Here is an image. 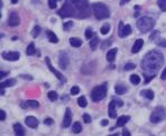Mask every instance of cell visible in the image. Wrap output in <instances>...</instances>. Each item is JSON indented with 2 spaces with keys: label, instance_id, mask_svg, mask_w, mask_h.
<instances>
[{
  "label": "cell",
  "instance_id": "44",
  "mask_svg": "<svg viewBox=\"0 0 166 136\" xmlns=\"http://www.w3.org/2000/svg\"><path fill=\"white\" fill-rule=\"evenodd\" d=\"M158 35H159V31H154V32H153V35L150 36V39H154V38H156V37H158Z\"/></svg>",
  "mask_w": 166,
  "mask_h": 136
},
{
  "label": "cell",
  "instance_id": "8",
  "mask_svg": "<svg viewBox=\"0 0 166 136\" xmlns=\"http://www.w3.org/2000/svg\"><path fill=\"white\" fill-rule=\"evenodd\" d=\"M118 30H119V36H120L121 38H125V37L130 35L132 29H131L130 25H123V21H120V23H119Z\"/></svg>",
  "mask_w": 166,
  "mask_h": 136
},
{
  "label": "cell",
  "instance_id": "21",
  "mask_svg": "<svg viewBox=\"0 0 166 136\" xmlns=\"http://www.w3.org/2000/svg\"><path fill=\"white\" fill-rule=\"evenodd\" d=\"M14 132L16 133V135H25V129L24 127L19 124V123H16L14 124Z\"/></svg>",
  "mask_w": 166,
  "mask_h": 136
},
{
  "label": "cell",
  "instance_id": "29",
  "mask_svg": "<svg viewBox=\"0 0 166 136\" xmlns=\"http://www.w3.org/2000/svg\"><path fill=\"white\" fill-rule=\"evenodd\" d=\"M130 83L131 84H134V85H138L139 83H140V78H139L138 75H131L130 76Z\"/></svg>",
  "mask_w": 166,
  "mask_h": 136
},
{
  "label": "cell",
  "instance_id": "35",
  "mask_svg": "<svg viewBox=\"0 0 166 136\" xmlns=\"http://www.w3.org/2000/svg\"><path fill=\"white\" fill-rule=\"evenodd\" d=\"M136 68V65L135 64H132V62H128V64H126L125 65V67H123V69L126 70V71H128V70H132Z\"/></svg>",
  "mask_w": 166,
  "mask_h": 136
},
{
  "label": "cell",
  "instance_id": "20",
  "mask_svg": "<svg viewBox=\"0 0 166 136\" xmlns=\"http://www.w3.org/2000/svg\"><path fill=\"white\" fill-rule=\"evenodd\" d=\"M129 121V116H120L118 118V121H117V124H116V127H123L126 125V123H128Z\"/></svg>",
  "mask_w": 166,
  "mask_h": 136
},
{
  "label": "cell",
  "instance_id": "6",
  "mask_svg": "<svg viewBox=\"0 0 166 136\" xmlns=\"http://www.w3.org/2000/svg\"><path fill=\"white\" fill-rule=\"evenodd\" d=\"M165 117H166V110L164 109V107H156L153 110L152 115H150V122L156 124V123L164 121Z\"/></svg>",
  "mask_w": 166,
  "mask_h": 136
},
{
  "label": "cell",
  "instance_id": "2",
  "mask_svg": "<svg viewBox=\"0 0 166 136\" xmlns=\"http://www.w3.org/2000/svg\"><path fill=\"white\" fill-rule=\"evenodd\" d=\"M57 15L62 18L65 17H74V16L79 15V10L76 9L74 4L72 2L71 0H66L63 4V7L57 11Z\"/></svg>",
  "mask_w": 166,
  "mask_h": 136
},
{
  "label": "cell",
  "instance_id": "19",
  "mask_svg": "<svg viewBox=\"0 0 166 136\" xmlns=\"http://www.w3.org/2000/svg\"><path fill=\"white\" fill-rule=\"evenodd\" d=\"M117 51H118L117 48H112V49H110V50L108 51L107 53V60L108 62H112L113 60H115L116 55H117Z\"/></svg>",
  "mask_w": 166,
  "mask_h": 136
},
{
  "label": "cell",
  "instance_id": "7",
  "mask_svg": "<svg viewBox=\"0 0 166 136\" xmlns=\"http://www.w3.org/2000/svg\"><path fill=\"white\" fill-rule=\"evenodd\" d=\"M71 1L79 10V15L83 14L84 17L89 16V1L88 0H71Z\"/></svg>",
  "mask_w": 166,
  "mask_h": 136
},
{
  "label": "cell",
  "instance_id": "13",
  "mask_svg": "<svg viewBox=\"0 0 166 136\" xmlns=\"http://www.w3.org/2000/svg\"><path fill=\"white\" fill-rule=\"evenodd\" d=\"M72 123V112L70 108H66L63 118V127H69Z\"/></svg>",
  "mask_w": 166,
  "mask_h": 136
},
{
  "label": "cell",
  "instance_id": "9",
  "mask_svg": "<svg viewBox=\"0 0 166 136\" xmlns=\"http://www.w3.org/2000/svg\"><path fill=\"white\" fill-rule=\"evenodd\" d=\"M45 62H46V65H47L48 69L51 70L52 73H53V74L55 75V76H56V78H59V80H61V82H62V83L66 82V79H65V78H64L63 74H61V73H59V70H56L55 68H54V67L52 66V64H51V59L48 58V57H46V58H45Z\"/></svg>",
  "mask_w": 166,
  "mask_h": 136
},
{
  "label": "cell",
  "instance_id": "31",
  "mask_svg": "<svg viewBox=\"0 0 166 136\" xmlns=\"http://www.w3.org/2000/svg\"><path fill=\"white\" fill-rule=\"evenodd\" d=\"M100 31H101V34H103V35L108 34V32L110 31V25H109V23H104L102 27H101Z\"/></svg>",
  "mask_w": 166,
  "mask_h": 136
},
{
  "label": "cell",
  "instance_id": "52",
  "mask_svg": "<svg viewBox=\"0 0 166 136\" xmlns=\"http://www.w3.org/2000/svg\"><path fill=\"white\" fill-rule=\"evenodd\" d=\"M0 94H1V96H2V95L5 94V89H4V88H1V90H0Z\"/></svg>",
  "mask_w": 166,
  "mask_h": 136
},
{
  "label": "cell",
  "instance_id": "48",
  "mask_svg": "<svg viewBox=\"0 0 166 136\" xmlns=\"http://www.w3.org/2000/svg\"><path fill=\"white\" fill-rule=\"evenodd\" d=\"M158 46H161V47H166V40H162L161 43H158Z\"/></svg>",
  "mask_w": 166,
  "mask_h": 136
},
{
  "label": "cell",
  "instance_id": "51",
  "mask_svg": "<svg viewBox=\"0 0 166 136\" xmlns=\"http://www.w3.org/2000/svg\"><path fill=\"white\" fill-rule=\"evenodd\" d=\"M108 123H109V122H108L107 119H103V121L101 122V125H102V126H107Z\"/></svg>",
  "mask_w": 166,
  "mask_h": 136
},
{
  "label": "cell",
  "instance_id": "22",
  "mask_svg": "<svg viewBox=\"0 0 166 136\" xmlns=\"http://www.w3.org/2000/svg\"><path fill=\"white\" fill-rule=\"evenodd\" d=\"M70 44H71L72 47H75V48H78V47H81L82 46V40L80 38H75V37H72L70 38Z\"/></svg>",
  "mask_w": 166,
  "mask_h": 136
},
{
  "label": "cell",
  "instance_id": "1",
  "mask_svg": "<svg viewBox=\"0 0 166 136\" xmlns=\"http://www.w3.org/2000/svg\"><path fill=\"white\" fill-rule=\"evenodd\" d=\"M163 64H164V56L162 53L152 50L146 54L142 62V68L145 76V84H148L156 76L157 71L162 68Z\"/></svg>",
  "mask_w": 166,
  "mask_h": 136
},
{
  "label": "cell",
  "instance_id": "25",
  "mask_svg": "<svg viewBox=\"0 0 166 136\" xmlns=\"http://www.w3.org/2000/svg\"><path fill=\"white\" fill-rule=\"evenodd\" d=\"M72 132L74 133V134H79V133L82 132V125H81V123H80V122H75L74 124H73Z\"/></svg>",
  "mask_w": 166,
  "mask_h": 136
},
{
  "label": "cell",
  "instance_id": "10",
  "mask_svg": "<svg viewBox=\"0 0 166 136\" xmlns=\"http://www.w3.org/2000/svg\"><path fill=\"white\" fill-rule=\"evenodd\" d=\"M2 58L6 59V60H9V62H16L18 60L20 57V54L17 53V51H5L1 54Z\"/></svg>",
  "mask_w": 166,
  "mask_h": 136
},
{
  "label": "cell",
  "instance_id": "23",
  "mask_svg": "<svg viewBox=\"0 0 166 136\" xmlns=\"http://www.w3.org/2000/svg\"><path fill=\"white\" fill-rule=\"evenodd\" d=\"M16 84V80L15 79H7V80H5V82H1L0 84V87L1 88H6V87H11Z\"/></svg>",
  "mask_w": 166,
  "mask_h": 136
},
{
  "label": "cell",
  "instance_id": "28",
  "mask_svg": "<svg viewBox=\"0 0 166 136\" xmlns=\"http://www.w3.org/2000/svg\"><path fill=\"white\" fill-rule=\"evenodd\" d=\"M35 45H34V43H30L29 44V46L27 47V50H26V54L28 55V56H33V55L35 54Z\"/></svg>",
  "mask_w": 166,
  "mask_h": 136
},
{
  "label": "cell",
  "instance_id": "15",
  "mask_svg": "<svg viewBox=\"0 0 166 136\" xmlns=\"http://www.w3.org/2000/svg\"><path fill=\"white\" fill-rule=\"evenodd\" d=\"M25 123L27 126H29L30 128H36L37 126H38V121L36 119L34 116H28L26 117V119H25Z\"/></svg>",
  "mask_w": 166,
  "mask_h": 136
},
{
  "label": "cell",
  "instance_id": "18",
  "mask_svg": "<svg viewBox=\"0 0 166 136\" xmlns=\"http://www.w3.org/2000/svg\"><path fill=\"white\" fill-rule=\"evenodd\" d=\"M46 36H47L49 43H52V44H57L59 43V38H57V36H56L52 30L46 31Z\"/></svg>",
  "mask_w": 166,
  "mask_h": 136
},
{
  "label": "cell",
  "instance_id": "3",
  "mask_svg": "<svg viewBox=\"0 0 166 136\" xmlns=\"http://www.w3.org/2000/svg\"><path fill=\"white\" fill-rule=\"evenodd\" d=\"M91 7H92L93 14H94L97 19L103 20V19H107V18L110 17V10H109V8H108L104 4L97 2V4L92 5Z\"/></svg>",
  "mask_w": 166,
  "mask_h": 136
},
{
  "label": "cell",
  "instance_id": "38",
  "mask_svg": "<svg viewBox=\"0 0 166 136\" xmlns=\"http://www.w3.org/2000/svg\"><path fill=\"white\" fill-rule=\"evenodd\" d=\"M72 27H73V23H72V21H67V23H64L63 29H64L65 31H67V30H70V29H71Z\"/></svg>",
  "mask_w": 166,
  "mask_h": 136
},
{
  "label": "cell",
  "instance_id": "11",
  "mask_svg": "<svg viewBox=\"0 0 166 136\" xmlns=\"http://www.w3.org/2000/svg\"><path fill=\"white\" fill-rule=\"evenodd\" d=\"M59 67L62 69H66L69 67V64H70V60H69V56H67L64 51H62L59 54Z\"/></svg>",
  "mask_w": 166,
  "mask_h": 136
},
{
  "label": "cell",
  "instance_id": "14",
  "mask_svg": "<svg viewBox=\"0 0 166 136\" xmlns=\"http://www.w3.org/2000/svg\"><path fill=\"white\" fill-rule=\"evenodd\" d=\"M116 107H117V104H116L115 99L110 101V104L108 106V114L111 118H116L117 117V110H116Z\"/></svg>",
  "mask_w": 166,
  "mask_h": 136
},
{
  "label": "cell",
  "instance_id": "27",
  "mask_svg": "<svg viewBox=\"0 0 166 136\" xmlns=\"http://www.w3.org/2000/svg\"><path fill=\"white\" fill-rule=\"evenodd\" d=\"M99 45V38L97 37V36H93L91 39V41H90V47H91L92 50H95L97 49V47Z\"/></svg>",
  "mask_w": 166,
  "mask_h": 136
},
{
  "label": "cell",
  "instance_id": "24",
  "mask_svg": "<svg viewBox=\"0 0 166 136\" xmlns=\"http://www.w3.org/2000/svg\"><path fill=\"white\" fill-rule=\"evenodd\" d=\"M140 94H142V96L148 98V99H153L154 98V93H153V90L150 89H144L140 92Z\"/></svg>",
  "mask_w": 166,
  "mask_h": 136
},
{
  "label": "cell",
  "instance_id": "37",
  "mask_svg": "<svg viewBox=\"0 0 166 136\" xmlns=\"http://www.w3.org/2000/svg\"><path fill=\"white\" fill-rule=\"evenodd\" d=\"M57 1L59 0H48V6L51 9H55L56 6H57Z\"/></svg>",
  "mask_w": 166,
  "mask_h": 136
},
{
  "label": "cell",
  "instance_id": "5",
  "mask_svg": "<svg viewBox=\"0 0 166 136\" xmlns=\"http://www.w3.org/2000/svg\"><path fill=\"white\" fill-rule=\"evenodd\" d=\"M106 95H107V86L106 84H103V85L97 86L92 89L91 99L93 101H100L106 97Z\"/></svg>",
  "mask_w": 166,
  "mask_h": 136
},
{
  "label": "cell",
  "instance_id": "34",
  "mask_svg": "<svg viewBox=\"0 0 166 136\" xmlns=\"http://www.w3.org/2000/svg\"><path fill=\"white\" fill-rule=\"evenodd\" d=\"M40 34V26H35L34 29L32 30V36L34 37V38H36V37H38Z\"/></svg>",
  "mask_w": 166,
  "mask_h": 136
},
{
  "label": "cell",
  "instance_id": "32",
  "mask_svg": "<svg viewBox=\"0 0 166 136\" xmlns=\"http://www.w3.org/2000/svg\"><path fill=\"white\" fill-rule=\"evenodd\" d=\"M157 5L162 11H166V0H157Z\"/></svg>",
  "mask_w": 166,
  "mask_h": 136
},
{
  "label": "cell",
  "instance_id": "4",
  "mask_svg": "<svg viewBox=\"0 0 166 136\" xmlns=\"http://www.w3.org/2000/svg\"><path fill=\"white\" fill-rule=\"evenodd\" d=\"M153 27H154V20L150 17H142L137 21V28L144 34L150 31L153 29Z\"/></svg>",
  "mask_w": 166,
  "mask_h": 136
},
{
  "label": "cell",
  "instance_id": "39",
  "mask_svg": "<svg viewBox=\"0 0 166 136\" xmlns=\"http://www.w3.org/2000/svg\"><path fill=\"white\" fill-rule=\"evenodd\" d=\"M83 121H84V123H87V124H89V123H91V116L89 115V114H83Z\"/></svg>",
  "mask_w": 166,
  "mask_h": 136
},
{
  "label": "cell",
  "instance_id": "12",
  "mask_svg": "<svg viewBox=\"0 0 166 136\" xmlns=\"http://www.w3.org/2000/svg\"><path fill=\"white\" fill-rule=\"evenodd\" d=\"M8 23L10 27H17L18 25L20 23V18L17 12H11L9 15V20H8Z\"/></svg>",
  "mask_w": 166,
  "mask_h": 136
},
{
  "label": "cell",
  "instance_id": "45",
  "mask_svg": "<svg viewBox=\"0 0 166 136\" xmlns=\"http://www.w3.org/2000/svg\"><path fill=\"white\" fill-rule=\"evenodd\" d=\"M161 78H162L163 80H165V79H166V67L164 68V70H163V73H162V76H161Z\"/></svg>",
  "mask_w": 166,
  "mask_h": 136
},
{
  "label": "cell",
  "instance_id": "50",
  "mask_svg": "<svg viewBox=\"0 0 166 136\" xmlns=\"http://www.w3.org/2000/svg\"><path fill=\"white\" fill-rule=\"evenodd\" d=\"M7 75H8V73H5V71H0V77H1V78L6 77Z\"/></svg>",
  "mask_w": 166,
  "mask_h": 136
},
{
  "label": "cell",
  "instance_id": "43",
  "mask_svg": "<svg viewBox=\"0 0 166 136\" xmlns=\"http://www.w3.org/2000/svg\"><path fill=\"white\" fill-rule=\"evenodd\" d=\"M44 123L46 125H53V123H54V121L52 119V118H46L45 121H44Z\"/></svg>",
  "mask_w": 166,
  "mask_h": 136
},
{
  "label": "cell",
  "instance_id": "53",
  "mask_svg": "<svg viewBox=\"0 0 166 136\" xmlns=\"http://www.w3.org/2000/svg\"><path fill=\"white\" fill-rule=\"evenodd\" d=\"M18 2V0H11V4H17Z\"/></svg>",
  "mask_w": 166,
  "mask_h": 136
},
{
  "label": "cell",
  "instance_id": "49",
  "mask_svg": "<svg viewBox=\"0 0 166 136\" xmlns=\"http://www.w3.org/2000/svg\"><path fill=\"white\" fill-rule=\"evenodd\" d=\"M130 0H120V6H123V5H126L127 2H129Z\"/></svg>",
  "mask_w": 166,
  "mask_h": 136
},
{
  "label": "cell",
  "instance_id": "30",
  "mask_svg": "<svg viewBox=\"0 0 166 136\" xmlns=\"http://www.w3.org/2000/svg\"><path fill=\"white\" fill-rule=\"evenodd\" d=\"M78 104H79L80 107H87V106H88L87 98L84 97V96H81V97L78 99Z\"/></svg>",
  "mask_w": 166,
  "mask_h": 136
},
{
  "label": "cell",
  "instance_id": "36",
  "mask_svg": "<svg viewBox=\"0 0 166 136\" xmlns=\"http://www.w3.org/2000/svg\"><path fill=\"white\" fill-rule=\"evenodd\" d=\"M85 37L87 39H91L93 37V30H92L91 28H87V30H85Z\"/></svg>",
  "mask_w": 166,
  "mask_h": 136
},
{
  "label": "cell",
  "instance_id": "42",
  "mask_svg": "<svg viewBox=\"0 0 166 136\" xmlns=\"http://www.w3.org/2000/svg\"><path fill=\"white\" fill-rule=\"evenodd\" d=\"M5 118H6V113L1 109V110H0V121L1 122L5 121Z\"/></svg>",
  "mask_w": 166,
  "mask_h": 136
},
{
  "label": "cell",
  "instance_id": "47",
  "mask_svg": "<svg viewBox=\"0 0 166 136\" xmlns=\"http://www.w3.org/2000/svg\"><path fill=\"white\" fill-rule=\"evenodd\" d=\"M20 77H23V78H25V79H28V80H32L33 79V77L32 76H28V75H21Z\"/></svg>",
  "mask_w": 166,
  "mask_h": 136
},
{
  "label": "cell",
  "instance_id": "46",
  "mask_svg": "<svg viewBox=\"0 0 166 136\" xmlns=\"http://www.w3.org/2000/svg\"><path fill=\"white\" fill-rule=\"evenodd\" d=\"M123 136H130V132L128 129H123Z\"/></svg>",
  "mask_w": 166,
  "mask_h": 136
},
{
  "label": "cell",
  "instance_id": "26",
  "mask_svg": "<svg viewBox=\"0 0 166 136\" xmlns=\"http://www.w3.org/2000/svg\"><path fill=\"white\" fill-rule=\"evenodd\" d=\"M115 90L118 95H123V94L127 93V87L123 85H117L115 87Z\"/></svg>",
  "mask_w": 166,
  "mask_h": 136
},
{
  "label": "cell",
  "instance_id": "16",
  "mask_svg": "<svg viewBox=\"0 0 166 136\" xmlns=\"http://www.w3.org/2000/svg\"><path fill=\"white\" fill-rule=\"evenodd\" d=\"M21 107H23V108H27V107H30V108H38V107H40V103L37 101L30 99V101H27L26 103H23V104H21Z\"/></svg>",
  "mask_w": 166,
  "mask_h": 136
},
{
  "label": "cell",
  "instance_id": "41",
  "mask_svg": "<svg viewBox=\"0 0 166 136\" xmlns=\"http://www.w3.org/2000/svg\"><path fill=\"white\" fill-rule=\"evenodd\" d=\"M115 99V101H116V104H117V106L118 107H121V106H123V101L120 99V98H118V97H115L113 98Z\"/></svg>",
  "mask_w": 166,
  "mask_h": 136
},
{
  "label": "cell",
  "instance_id": "33",
  "mask_svg": "<svg viewBox=\"0 0 166 136\" xmlns=\"http://www.w3.org/2000/svg\"><path fill=\"white\" fill-rule=\"evenodd\" d=\"M48 98H49V101H55L57 98H59V95H57V93L56 92H49V93L47 94Z\"/></svg>",
  "mask_w": 166,
  "mask_h": 136
},
{
  "label": "cell",
  "instance_id": "17",
  "mask_svg": "<svg viewBox=\"0 0 166 136\" xmlns=\"http://www.w3.org/2000/svg\"><path fill=\"white\" fill-rule=\"evenodd\" d=\"M142 45H144V40H142V39H137V40L135 41L134 46H132L131 53H132V54H137V53L142 49Z\"/></svg>",
  "mask_w": 166,
  "mask_h": 136
},
{
  "label": "cell",
  "instance_id": "40",
  "mask_svg": "<svg viewBox=\"0 0 166 136\" xmlns=\"http://www.w3.org/2000/svg\"><path fill=\"white\" fill-rule=\"evenodd\" d=\"M80 93V88H79V86H73L71 88V94L72 95H76V94H79Z\"/></svg>",
  "mask_w": 166,
  "mask_h": 136
}]
</instances>
